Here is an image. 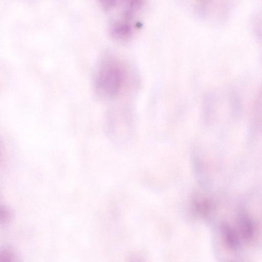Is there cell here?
Returning <instances> with one entry per match:
<instances>
[{
    "mask_svg": "<svg viewBox=\"0 0 262 262\" xmlns=\"http://www.w3.org/2000/svg\"><path fill=\"white\" fill-rule=\"evenodd\" d=\"M125 78L123 66L117 60L108 59L102 63L98 70L96 88L106 96L114 97L121 91Z\"/></svg>",
    "mask_w": 262,
    "mask_h": 262,
    "instance_id": "cell-1",
    "label": "cell"
},
{
    "mask_svg": "<svg viewBox=\"0 0 262 262\" xmlns=\"http://www.w3.org/2000/svg\"><path fill=\"white\" fill-rule=\"evenodd\" d=\"M192 208L198 216L204 217L210 212L212 208L211 201L206 198L195 194L192 198Z\"/></svg>",
    "mask_w": 262,
    "mask_h": 262,
    "instance_id": "cell-2",
    "label": "cell"
},
{
    "mask_svg": "<svg viewBox=\"0 0 262 262\" xmlns=\"http://www.w3.org/2000/svg\"><path fill=\"white\" fill-rule=\"evenodd\" d=\"M221 229L227 246L234 251L238 250L241 246L240 241L234 229L226 223L222 224Z\"/></svg>",
    "mask_w": 262,
    "mask_h": 262,
    "instance_id": "cell-3",
    "label": "cell"
},
{
    "mask_svg": "<svg viewBox=\"0 0 262 262\" xmlns=\"http://www.w3.org/2000/svg\"><path fill=\"white\" fill-rule=\"evenodd\" d=\"M238 224L243 239L247 242H251L255 232L254 225L251 219L247 214L242 213L239 216Z\"/></svg>",
    "mask_w": 262,
    "mask_h": 262,
    "instance_id": "cell-4",
    "label": "cell"
},
{
    "mask_svg": "<svg viewBox=\"0 0 262 262\" xmlns=\"http://www.w3.org/2000/svg\"><path fill=\"white\" fill-rule=\"evenodd\" d=\"M101 4L105 8H109L113 6L116 2V0H100Z\"/></svg>",
    "mask_w": 262,
    "mask_h": 262,
    "instance_id": "cell-5",
    "label": "cell"
}]
</instances>
